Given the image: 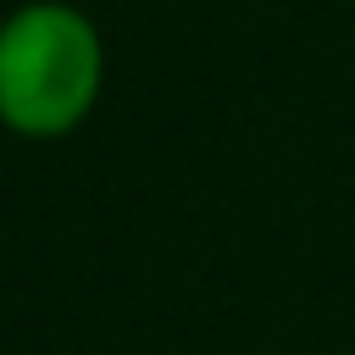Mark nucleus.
<instances>
[{
	"mask_svg": "<svg viewBox=\"0 0 355 355\" xmlns=\"http://www.w3.org/2000/svg\"><path fill=\"white\" fill-rule=\"evenodd\" d=\"M100 89V39L83 11L39 0L0 22V116L50 139L67 133Z\"/></svg>",
	"mask_w": 355,
	"mask_h": 355,
	"instance_id": "obj_1",
	"label": "nucleus"
}]
</instances>
